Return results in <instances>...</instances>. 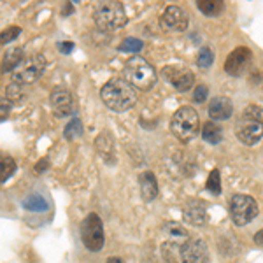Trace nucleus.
<instances>
[{
    "instance_id": "1",
    "label": "nucleus",
    "mask_w": 263,
    "mask_h": 263,
    "mask_svg": "<svg viewBox=\"0 0 263 263\" xmlns=\"http://www.w3.org/2000/svg\"><path fill=\"white\" fill-rule=\"evenodd\" d=\"M100 97L104 104L107 105L111 111L125 112L132 109L137 102V93L135 88L130 83H126L123 78H112L102 86Z\"/></svg>"
},
{
    "instance_id": "2",
    "label": "nucleus",
    "mask_w": 263,
    "mask_h": 263,
    "mask_svg": "<svg viewBox=\"0 0 263 263\" xmlns=\"http://www.w3.org/2000/svg\"><path fill=\"white\" fill-rule=\"evenodd\" d=\"M237 137L246 146L260 142L263 139V107L248 105L237 121Z\"/></svg>"
},
{
    "instance_id": "3",
    "label": "nucleus",
    "mask_w": 263,
    "mask_h": 263,
    "mask_svg": "<svg viewBox=\"0 0 263 263\" xmlns=\"http://www.w3.org/2000/svg\"><path fill=\"white\" fill-rule=\"evenodd\" d=\"M123 76L125 81L130 83L134 88L141 91L151 90L156 84V72L149 62H146L142 57H132L126 60L123 67Z\"/></svg>"
},
{
    "instance_id": "4",
    "label": "nucleus",
    "mask_w": 263,
    "mask_h": 263,
    "mask_svg": "<svg viewBox=\"0 0 263 263\" xmlns=\"http://www.w3.org/2000/svg\"><path fill=\"white\" fill-rule=\"evenodd\" d=\"M171 130L174 137L179 139L181 142L193 141L198 135V130H200V120H198L197 111L190 105L179 107L171 120Z\"/></svg>"
},
{
    "instance_id": "5",
    "label": "nucleus",
    "mask_w": 263,
    "mask_h": 263,
    "mask_svg": "<svg viewBox=\"0 0 263 263\" xmlns=\"http://www.w3.org/2000/svg\"><path fill=\"white\" fill-rule=\"evenodd\" d=\"M93 20L100 30L112 32L126 23V14L123 9V4L120 2H100L95 7Z\"/></svg>"
},
{
    "instance_id": "6",
    "label": "nucleus",
    "mask_w": 263,
    "mask_h": 263,
    "mask_svg": "<svg viewBox=\"0 0 263 263\" xmlns=\"http://www.w3.org/2000/svg\"><path fill=\"white\" fill-rule=\"evenodd\" d=\"M230 216L237 227H244L258 216V203L249 195H233L230 202Z\"/></svg>"
},
{
    "instance_id": "7",
    "label": "nucleus",
    "mask_w": 263,
    "mask_h": 263,
    "mask_svg": "<svg viewBox=\"0 0 263 263\" xmlns=\"http://www.w3.org/2000/svg\"><path fill=\"white\" fill-rule=\"evenodd\" d=\"M46 69V60L42 54H32V57L25 58L23 63L12 72V83H18L21 86L33 84L42 76Z\"/></svg>"
},
{
    "instance_id": "8",
    "label": "nucleus",
    "mask_w": 263,
    "mask_h": 263,
    "mask_svg": "<svg viewBox=\"0 0 263 263\" xmlns=\"http://www.w3.org/2000/svg\"><path fill=\"white\" fill-rule=\"evenodd\" d=\"M81 239L83 244L90 251H100L104 248V224H102V219L95 213L88 214L81 223Z\"/></svg>"
},
{
    "instance_id": "9",
    "label": "nucleus",
    "mask_w": 263,
    "mask_h": 263,
    "mask_svg": "<svg viewBox=\"0 0 263 263\" xmlns=\"http://www.w3.org/2000/svg\"><path fill=\"white\" fill-rule=\"evenodd\" d=\"M179 254L182 263H207L209 249L202 239H190L181 246Z\"/></svg>"
},
{
    "instance_id": "10",
    "label": "nucleus",
    "mask_w": 263,
    "mask_h": 263,
    "mask_svg": "<svg viewBox=\"0 0 263 263\" xmlns=\"http://www.w3.org/2000/svg\"><path fill=\"white\" fill-rule=\"evenodd\" d=\"M160 25L165 30L171 32H184L188 27V14L179 6H168L160 18Z\"/></svg>"
},
{
    "instance_id": "11",
    "label": "nucleus",
    "mask_w": 263,
    "mask_h": 263,
    "mask_svg": "<svg viewBox=\"0 0 263 263\" xmlns=\"http://www.w3.org/2000/svg\"><path fill=\"white\" fill-rule=\"evenodd\" d=\"M51 107H53V112L57 114L58 118L69 116L74 111V97L72 93L63 86H57L53 91H51Z\"/></svg>"
},
{
    "instance_id": "12",
    "label": "nucleus",
    "mask_w": 263,
    "mask_h": 263,
    "mask_svg": "<svg viewBox=\"0 0 263 263\" xmlns=\"http://www.w3.org/2000/svg\"><path fill=\"white\" fill-rule=\"evenodd\" d=\"M249 63H251V51L248 48H237L228 54L227 63H224V70L230 76H240L246 72Z\"/></svg>"
},
{
    "instance_id": "13",
    "label": "nucleus",
    "mask_w": 263,
    "mask_h": 263,
    "mask_svg": "<svg viewBox=\"0 0 263 263\" xmlns=\"http://www.w3.org/2000/svg\"><path fill=\"white\" fill-rule=\"evenodd\" d=\"M184 219L193 227H203L207 223V205L202 200L188 202L184 207Z\"/></svg>"
},
{
    "instance_id": "14",
    "label": "nucleus",
    "mask_w": 263,
    "mask_h": 263,
    "mask_svg": "<svg viewBox=\"0 0 263 263\" xmlns=\"http://www.w3.org/2000/svg\"><path fill=\"white\" fill-rule=\"evenodd\" d=\"M232 114H233V105L230 99H227V97H216V99L211 100V104H209L211 120H214V121L228 120Z\"/></svg>"
},
{
    "instance_id": "15",
    "label": "nucleus",
    "mask_w": 263,
    "mask_h": 263,
    "mask_svg": "<svg viewBox=\"0 0 263 263\" xmlns=\"http://www.w3.org/2000/svg\"><path fill=\"white\" fill-rule=\"evenodd\" d=\"M167 76V79L174 84V88L179 91H188L195 83V76L190 70L182 69L171 72V69H163V78Z\"/></svg>"
},
{
    "instance_id": "16",
    "label": "nucleus",
    "mask_w": 263,
    "mask_h": 263,
    "mask_svg": "<svg viewBox=\"0 0 263 263\" xmlns=\"http://www.w3.org/2000/svg\"><path fill=\"white\" fill-rule=\"evenodd\" d=\"M25 60V49L23 48H11L4 53L2 65L0 70L2 72H14Z\"/></svg>"
},
{
    "instance_id": "17",
    "label": "nucleus",
    "mask_w": 263,
    "mask_h": 263,
    "mask_svg": "<svg viewBox=\"0 0 263 263\" xmlns=\"http://www.w3.org/2000/svg\"><path fill=\"white\" fill-rule=\"evenodd\" d=\"M139 182H141V195L146 202L155 200L158 195V184H156V177L153 172H142L139 176Z\"/></svg>"
},
{
    "instance_id": "18",
    "label": "nucleus",
    "mask_w": 263,
    "mask_h": 263,
    "mask_svg": "<svg viewBox=\"0 0 263 263\" xmlns=\"http://www.w3.org/2000/svg\"><path fill=\"white\" fill-rule=\"evenodd\" d=\"M202 137L205 142L209 144H218L223 139V130L221 126H218L216 123H205L202 126Z\"/></svg>"
},
{
    "instance_id": "19",
    "label": "nucleus",
    "mask_w": 263,
    "mask_h": 263,
    "mask_svg": "<svg viewBox=\"0 0 263 263\" xmlns=\"http://www.w3.org/2000/svg\"><path fill=\"white\" fill-rule=\"evenodd\" d=\"M165 233L168 235V240H171L172 244L179 242V240L182 242L184 239H188V232H186L179 223H174V221L165 224Z\"/></svg>"
},
{
    "instance_id": "20",
    "label": "nucleus",
    "mask_w": 263,
    "mask_h": 263,
    "mask_svg": "<svg viewBox=\"0 0 263 263\" xmlns=\"http://www.w3.org/2000/svg\"><path fill=\"white\" fill-rule=\"evenodd\" d=\"M16 171V162L7 155H0V184L6 182Z\"/></svg>"
},
{
    "instance_id": "21",
    "label": "nucleus",
    "mask_w": 263,
    "mask_h": 263,
    "mask_svg": "<svg viewBox=\"0 0 263 263\" xmlns=\"http://www.w3.org/2000/svg\"><path fill=\"white\" fill-rule=\"evenodd\" d=\"M197 6L203 14L211 16V18L218 16L223 11V2H219V0H198Z\"/></svg>"
},
{
    "instance_id": "22",
    "label": "nucleus",
    "mask_w": 263,
    "mask_h": 263,
    "mask_svg": "<svg viewBox=\"0 0 263 263\" xmlns=\"http://www.w3.org/2000/svg\"><path fill=\"white\" fill-rule=\"evenodd\" d=\"M23 207L32 211V213H41V211H48L49 203L46 202V198L39 197V195H30V197L23 202Z\"/></svg>"
},
{
    "instance_id": "23",
    "label": "nucleus",
    "mask_w": 263,
    "mask_h": 263,
    "mask_svg": "<svg viewBox=\"0 0 263 263\" xmlns=\"http://www.w3.org/2000/svg\"><path fill=\"white\" fill-rule=\"evenodd\" d=\"M6 95H7V100H9L11 104H20V102L25 99V90H23L21 84L11 81L9 86H7V90H6Z\"/></svg>"
},
{
    "instance_id": "24",
    "label": "nucleus",
    "mask_w": 263,
    "mask_h": 263,
    "mask_svg": "<svg viewBox=\"0 0 263 263\" xmlns=\"http://www.w3.org/2000/svg\"><path fill=\"white\" fill-rule=\"evenodd\" d=\"M214 62V53L213 49L209 48V46H203V48L198 51L197 54V65L202 67V69H207V67H211Z\"/></svg>"
},
{
    "instance_id": "25",
    "label": "nucleus",
    "mask_w": 263,
    "mask_h": 263,
    "mask_svg": "<svg viewBox=\"0 0 263 263\" xmlns=\"http://www.w3.org/2000/svg\"><path fill=\"white\" fill-rule=\"evenodd\" d=\"M205 188L209 190L213 195H219L221 193V176H219V171L214 168L211 172V176L207 177V182H205Z\"/></svg>"
},
{
    "instance_id": "26",
    "label": "nucleus",
    "mask_w": 263,
    "mask_h": 263,
    "mask_svg": "<svg viewBox=\"0 0 263 263\" xmlns=\"http://www.w3.org/2000/svg\"><path fill=\"white\" fill-rule=\"evenodd\" d=\"M141 49H142V41L135 39V37H126L120 46V51H125V53H137Z\"/></svg>"
},
{
    "instance_id": "27",
    "label": "nucleus",
    "mask_w": 263,
    "mask_h": 263,
    "mask_svg": "<svg viewBox=\"0 0 263 263\" xmlns=\"http://www.w3.org/2000/svg\"><path fill=\"white\" fill-rule=\"evenodd\" d=\"M81 134H83V125H81V121L76 118V120H72L69 125H67L65 137L67 139H76V137H79Z\"/></svg>"
},
{
    "instance_id": "28",
    "label": "nucleus",
    "mask_w": 263,
    "mask_h": 263,
    "mask_svg": "<svg viewBox=\"0 0 263 263\" xmlns=\"http://www.w3.org/2000/svg\"><path fill=\"white\" fill-rule=\"evenodd\" d=\"M21 33V28L20 27H9L6 30L0 32V44H9L11 41H14Z\"/></svg>"
},
{
    "instance_id": "29",
    "label": "nucleus",
    "mask_w": 263,
    "mask_h": 263,
    "mask_svg": "<svg viewBox=\"0 0 263 263\" xmlns=\"http://www.w3.org/2000/svg\"><path fill=\"white\" fill-rule=\"evenodd\" d=\"M207 95H209V90H207L205 84H200V86H197V88H195V91H193V99H195V102H198V104L205 102Z\"/></svg>"
},
{
    "instance_id": "30",
    "label": "nucleus",
    "mask_w": 263,
    "mask_h": 263,
    "mask_svg": "<svg viewBox=\"0 0 263 263\" xmlns=\"http://www.w3.org/2000/svg\"><path fill=\"white\" fill-rule=\"evenodd\" d=\"M12 104L7 99H0V121H6L11 114Z\"/></svg>"
},
{
    "instance_id": "31",
    "label": "nucleus",
    "mask_w": 263,
    "mask_h": 263,
    "mask_svg": "<svg viewBox=\"0 0 263 263\" xmlns=\"http://www.w3.org/2000/svg\"><path fill=\"white\" fill-rule=\"evenodd\" d=\"M48 167H49V162L44 158V160H41V162H37V163H35V167H33V171H35V174H42V172H44Z\"/></svg>"
},
{
    "instance_id": "32",
    "label": "nucleus",
    "mask_w": 263,
    "mask_h": 263,
    "mask_svg": "<svg viewBox=\"0 0 263 263\" xmlns=\"http://www.w3.org/2000/svg\"><path fill=\"white\" fill-rule=\"evenodd\" d=\"M58 48H60L62 53H70L72 48H74V44H72V42H60Z\"/></svg>"
},
{
    "instance_id": "33",
    "label": "nucleus",
    "mask_w": 263,
    "mask_h": 263,
    "mask_svg": "<svg viewBox=\"0 0 263 263\" xmlns=\"http://www.w3.org/2000/svg\"><path fill=\"white\" fill-rule=\"evenodd\" d=\"M254 242H256L258 246H263V230H260L254 235Z\"/></svg>"
},
{
    "instance_id": "34",
    "label": "nucleus",
    "mask_w": 263,
    "mask_h": 263,
    "mask_svg": "<svg viewBox=\"0 0 263 263\" xmlns=\"http://www.w3.org/2000/svg\"><path fill=\"white\" fill-rule=\"evenodd\" d=\"M105 263H125V261H123L121 258H118V256H112V258H109Z\"/></svg>"
}]
</instances>
